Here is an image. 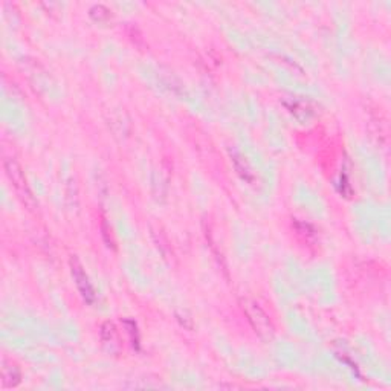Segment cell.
Returning a JSON list of instances; mask_svg holds the SVG:
<instances>
[{
    "mask_svg": "<svg viewBox=\"0 0 391 391\" xmlns=\"http://www.w3.org/2000/svg\"><path fill=\"white\" fill-rule=\"evenodd\" d=\"M4 168H5L8 179H10V182H11V185L15 191L17 197L20 199V202L26 208H28V210H31V211L36 210L37 202L32 196L31 187L28 184V179H26V176H25V171L22 168V165L13 158H6L4 161Z\"/></svg>",
    "mask_w": 391,
    "mask_h": 391,
    "instance_id": "1",
    "label": "cell"
},
{
    "mask_svg": "<svg viewBox=\"0 0 391 391\" xmlns=\"http://www.w3.org/2000/svg\"><path fill=\"white\" fill-rule=\"evenodd\" d=\"M241 307L245 315L248 317V321L253 326V329L256 332L265 338V340H269V338L274 336V324L271 318L266 314V312L258 306V304L253 300H243L241 301Z\"/></svg>",
    "mask_w": 391,
    "mask_h": 391,
    "instance_id": "2",
    "label": "cell"
},
{
    "mask_svg": "<svg viewBox=\"0 0 391 391\" xmlns=\"http://www.w3.org/2000/svg\"><path fill=\"white\" fill-rule=\"evenodd\" d=\"M69 266H71L72 278H74V281H75L77 289L80 291V293H81L83 300H84L86 303L93 304L95 301H97V293H95L93 286H92V283H91V280H89L88 274H86L81 262H80V260H78L77 257L72 256L71 260H69Z\"/></svg>",
    "mask_w": 391,
    "mask_h": 391,
    "instance_id": "3",
    "label": "cell"
},
{
    "mask_svg": "<svg viewBox=\"0 0 391 391\" xmlns=\"http://www.w3.org/2000/svg\"><path fill=\"white\" fill-rule=\"evenodd\" d=\"M100 336H101L102 349L106 350L109 354L118 356L121 352H123V341H121L119 330L114 323H112V321H106V323H102L101 330H100Z\"/></svg>",
    "mask_w": 391,
    "mask_h": 391,
    "instance_id": "4",
    "label": "cell"
},
{
    "mask_svg": "<svg viewBox=\"0 0 391 391\" xmlns=\"http://www.w3.org/2000/svg\"><path fill=\"white\" fill-rule=\"evenodd\" d=\"M22 371L13 362H4L2 367V384L5 388H14L20 384Z\"/></svg>",
    "mask_w": 391,
    "mask_h": 391,
    "instance_id": "5",
    "label": "cell"
},
{
    "mask_svg": "<svg viewBox=\"0 0 391 391\" xmlns=\"http://www.w3.org/2000/svg\"><path fill=\"white\" fill-rule=\"evenodd\" d=\"M89 14L95 22H106L110 17V11L107 10V8H104L102 5H95Z\"/></svg>",
    "mask_w": 391,
    "mask_h": 391,
    "instance_id": "6",
    "label": "cell"
}]
</instances>
